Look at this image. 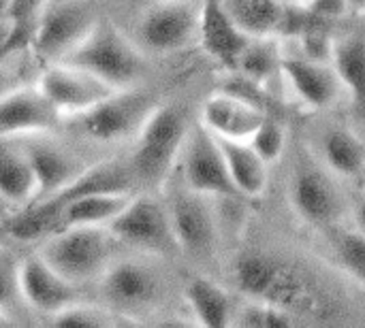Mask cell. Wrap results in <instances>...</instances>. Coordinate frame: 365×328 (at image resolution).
<instances>
[{
	"label": "cell",
	"mask_w": 365,
	"mask_h": 328,
	"mask_svg": "<svg viewBox=\"0 0 365 328\" xmlns=\"http://www.w3.org/2000/svg\"><path fill=\"white\" fill-rule=\"evenodd\" d=\"M237 286L252 299L276 303L293 314H323L325 299L306 275L261 252L244 254L235 263Z\"/></svg>",
	"instance_id": "obj_1"
},
{
	"label": "cell",
	"mask_w": 365,
	"mask_h": 328,
	"mask_svg": "<svg viewBox=\"0 0 365 328\" xmlns=\"http://www.w3.org/2000/svg\"><path fill=\"white\" fill-rule=\"evenodd\" d=\"M62 62L81 66L118 90L130 88L143 73L141 51L109 19H101Z\"/></svg>",
	"instance_id": "obj_2"
},
{
	"label": "cell",
	"mask_w": 365,
	"mask_h": 328,
	"mask_svg": "<svg viewBox=\"0 0 365 328\" xmlns=\"http://www.w3.org/2000/svg\"><path fill=\"white\" fill-rule=\"evenodd\" d=\"M188 132L186 117L178 107L158 105L137 134V145L130 158L137 179L150 186H160L184 152Z\"/></svg>",
	"instance_id": "obj_3"
},
{
	"label": "cell",
	"mask_w": 365,
	"mask_h": 328,
	"mask_svg": "<svg viewBox=\"0 0 365 328\" xmlns=\"http://www.w3.org/2000/svg\"><path fill=\"white\" fill-rule=\"evenodd\" d=\"M109 237V228L103 231V226H73L43 239L38 254L73 284L86 282L107 271L111 256Z\"/></svg>",
	"instance_id": "obj_4"
},
{
	"label": "cell",
	"mask_w": 365,
	"mask_h": 328,
	"mask_svg": "<svg viewBox=\"0 0 365 328\" xmlns=\"http://www.w3.org/2000/svg\"><path fill=\"white\" fill-rule=\"evenodd\" d=\"M156 107L158 105L152 94L124 88L88 113L79 115V128L96 143H118L128 137H137Z\"/></svg>",
	"instance_id": "obj_5"
},
{
	"label": "cell",
	"mask_w": 365,
	"mask_h": 328,
	"mask_svg": "<svg viewBox=\"0 0 365 328\" xmlns=\"http://www.w3.org/2000/svg\"><path fill=\"white\" fill-rule=\"evenodd\" d=\"M98 11L94 0H60L49 4L34 32V51L60 62L64 60L98 23Z\"/></svg>",
	"instance_id": "obj_6"
},
{
	"label": "cell",
	"mask_w": 365,
	"mask_h": 328,
	"mask_svg": "<svg viewBox=\"0 0 365 328\" xmlns=\"http://www.w3.org/2000/svg\"><path fill=\"white\" fill-rule=\"evenodd\" d=\"M182 166H184V184L190 190L203 196H222V199L242 196L231 179L216 134L210 132L203 124L190 128L182 152Z\"/></svg>",
	"instance_id": "obj_7"
},
{
	"label": "cell",
	"mask_w": 365,
	"mask_h": 328,
	"mask_svg": "<svg viewBox=\"0 0 365 328\" xmlns=\"http://www.w3.org/2000/svg\"><path fill=\"white\" fill-rule=\"evenodd\" d=\"M111 237L152 254H171L180 250L169 207L165 209L152 196H133L124 211L107 226Z\"/></svg>",
	"instance_id": "obj_8"
},
{
	"label": "cell",
	"mask_w": 365,
	"mask_h": 328,
	"mask_svg": "<svg viewBox=\"0 0 365 328\" xmlns=\"http://www.w3.org/2000/svg\"><path fill=\"white\" fill-rule=\"evenodd\" d=\"M38 88L62 115H83L118 92V88L94 73L62 60L43 70Z\"/></svg>",
	"instance_id": "obj_9"
},
{
	"label": "cell",
	"mask_w": 365,
	"mask_h": 328,
	"mask_svg": "<svg viewBox=\"0 0 365 328\" xmlns=\"http://www.w3.org/2000/svg\"><path fill=\"white\" fill-rule=\"evenodd\" d=\"M201 9L190 0H160L139 19V43L156 53L180 51L199 36Z\"/></svg>",
	"instance_id": "obj_10"
},
{
	"label": "cell",
	"mask_w": 365,
	"mask_h": 328,
	"mask_svg": "<svg viewBox=\"0 0 365 328\" xmlns=\"http://www.w3.org/2000/svg\"><path fill=\"white\" fill-rule=\"evenodd\" d=\"M289 190L295 211L306 222L327 226L344 213L346 203L338 184L310 158L295 162Z\"/></svg>",
	"instance_id": "obj_11"
},
{
	"label": "cell",
	"mask_w": 365,
	"mask_h": 328,
	"mask_svg": "<svg viewBox=\"0 0 365 328\" xmlns=\"http://www.w3.org/2000/svg\"><path fill=\"white\" fill-rule=\"evenodd\" d=\"M15 286L21 299L41 314L56 316L75 303L73 282L58 273L38 252L15 269Z\"/></svg>",
	"instance_id": "obj_12"
},
{
	"label": "cell",
	"mask_w": 365,
	"mask_h": 328,
	"mask_svg": "<svg viewBox=\"0 0 365 328\" xmlns=\"http://www.w3.org/2000/svg\"><path fill=\"white\" fill-rule=\"evenodd\" d=\"M250 34L235 21L225 0H203L199 19V41L205 53L229 70H237L240 58L250 43Z\"/></svg>",
	"instance_id": "obj_13"
},
{
	"label": "cell",
	"mask_w": 365,
	"mask_h": 328,
	"mask_svg": "<svg viewBox=\"0 0 365 328\" xmlns=\"http://www.w3.org/2000/svg\"><path fill=\"white\" fill-rule=\"evenodd\" d=\"M169 216L180 250L190 254H207L216 241V224L205 196L190 190H175L169 199Z\"/></svg>",
	"instance_id": "obj_14"
},
{
	"label": "cell",
	"mask_w": 365,
	"mask_h": 328,
	"mask_svg": "<svg viewBox=\"0 0 365 328\" xmlns=\"http://www.w3.org/2000/svg\"><path fill=\"white\" fill-rule=\"evenodd\" d=\"M282 77L295 96L310 109L334 107L344 88L334 64L317 62L306 55H284Z\"/></svg>",
	"instance_id": "obj_15"
},
{
	"label": "cell",
	"mask_w": 365,
	"mask_h": 328,
	"mask_svg": "<svg viewBox=\"0 0 365 328\" xmlns=\"http://www.w3.org/2000/svg\"><path fill=\"white\" fill-rule=\"evenodd\" d=\"M60 117L62 113L53 107V102L45 96V92L38 85L19 88L2 96L0 130L4 139L47 132L56 128Z\"/></svg>",
	"instance_id": "obj_16"
},
{
	"label": "cell",
	"mask_w": 365,
	"mask_h": 328,
	"mask_svg": "<svg viewBox=\"0 0 365 328\" xmlns=\"http://www.w3.org/2000/svg\"><path fill=\"white\" fill-rule=\"evenodd\" d=\"M265 117L261 105L235 92L212 94L201 107V124L222 139L248 141Z\"/></svg>",
	"instance_id": "obj_17"
},
{
	"label": "cell",
	"mask_w": 365,
	"mask_h": 328,
	"mask_svg": "<svg viewBox=\"0 0 365 328\" xmlns=\"http://www.w3.org/2000/svg\"><path fill=\"white\" fill-rule=\"evenodd\" d=\"M101 288L115 307L139 310L158 295V280L148 267L124 260L107 267L101 275Z\"/></svg>",
	"instance_id": "obj_18"
},
{
	"label": "cell",
	"mask_w": 365,
	"mask_h": 328,
	"mask_svg": "<svg viewBox=\"0 0 365 328\" xmlns=\"http://www.w3.org/2000/svg\"><path fill=\"white\" fill-rule=\"evenodd\" d=\"M135 181H137V175L130 162H122L113 158V160H107V162H101L81 171L64 190L41 201H45L49 207H53L60 213V207L77 196L96 194V192H133Z\"/></svg>",
	"instance_id": "obj_19"
},
{
	"label": "cell",
	"mask_w": 365,
	"mask_h": 328,
	"mask_svg": "<svg viewBox=\"0 0 365 328\" xmlns=\"http://www.w3.org/2000/svg\"><path fill=\"white\" fill-rule=\"evenodd\" d=\"M133 192H96L77 196L60 207L56 233L73 226H109L133 201Z\"/></svg>",
	"instance_id": "obj_20"
},
{
	"label": "cell",
	"mask_w": 365,
	"mask_h": 328,
	"mask_svg": "<svg viewBox=\"0 0 365 328\" xmlns=\"http://www.w3.org/2000/svg\"><path fill=\"white\" fill-rule=\"evenodd\" d=\"M216 139L222 147L231 179L235 188L240 190V194L250 196V199L263 196L267 190V181H269L267 177L269 164L255 152V147L248 141H235V139H222V137H216Z\"/></svg>",
	"instance_id": "obj_21"
},
{
	"label": "cell",
	"mask_w": 365,
	"mask_h": 328,
	"mask_svg": "<svg viewBox=\"0 0 365 328\" xmlns=\"http://www.w3.org/2000/svg\"><path fill=\"white\" fill-rule=\"evenodd\" d=\"M0 190L2 199L13 205H28L38 201L41 188L36 171L30 162L26 149L11 147L4 139L2 160H0Z\"/></svg>",
	"instance_id": "obj_22"
},
{
	"label": "cell",
	"mask_w": 365,
	"mask_h": 328,
	"mask_svg": "<svg viewBox=\"0 0 365 328\" xmlns=\"http://www.w3.org/2000/svg\"><path fill=\"white\" fill-rule=\"evenodd\" d=\"M26 152H28L30 162L38 177V188H41L38 201L58 194L81 173L79 166L75 164V160L56 145L34 143V145L26 147Z\"/></svg>",
	"instance_id": "obj_23"
},
{
	"label": "cell",
	"mask_w": 365,
	"mask_h": 328,
	"mask_svg": "<svg viewBox=\"0 0 365 328\" xmlns=\"http://www.w3.org/2000/svg\"><path fill=\"white\" fill-rule=\"evenodd\" d=\"M334 68L344 83V90L365 105V23L349 30L336 41Z\"/></svg>",
	"instance_id": "obj_24"
},
{
	"label": "cell",
	"mask_w": 365,
	"mask_h": 328,
	"mask_svg": "<svg viewBox=\"0 0 365 328\" xmlns=\"http://www.w3.org/2000/svg\"><path fill=\"white\" fill-rule=\"evenodd\" d=\"M186 303L203 327H227L231 324V299L225 288L207 277H195L186 286Z\"/></svg>",
	"instance_id": "obj_25"
},
{
	"label": "cell",
	"mask_w": 365,
	"mask_h": 328,
	"mask_svg": "<svg viewBox=\"0 0 365 328\" xmlns=\"http://www.w3.org/2000/svg\"><path fill=\"white\" fill-rule=\"evenodd\" d=\"M282 60H284V55L280 51L276 34L252 36L240 58L237 70L242 77L265 88L269 81H274L276 75H282Z\"/></svg>",
	"instance_id": "obj_26"
},
{
	"label": "cell",
	"mask_w": 365,
	"mask_h": 328,
	"mask_svg": "<svg viewBox=\"0 0 365 328\" xmlns=\"http://www.w3.org/2000/svg\"><path fill=\"white\" fill-rule=\"evenodd\" d=\"M323 156L334 173L355 177L365 169L364 139L349 128H334L323 137Z\"/></svg>",
	"instance_id": "obj_27"
},
{
	"label": "cell",
	"mask_w": 365,
	"mask_h": 328,
	"mask_svg": "<svg viewBox=\"0 0 365 328\" xmlns=\"http://www.w3.org/2000/svg\"><path fill=\"white\" fill-rule=\"evenodd\" d=\"M225 4L250 36H278L284 4L276 0H225Z\"/></svg>",
	"instance_id": "obj_28"
},
{
	"label": "cell",
	"mask_w": 365,
	"mask_h": 328,
	"mask_svg": "<svg viewBox=\"0 0 365 328\" xmlns=\"http://www.w3.org/2000/svg\"><path fill=\"white\" fill-rule=\"evenodd\" d=\"M242 327L250 328H282L293 327L297 322V314H293L291 310H284L276 303H267V301H255L248 307H244L240 320Z\"/></svg>",
	"instance_id": "obj_29"
},
{
	"label": "cell",
	"mask_w": 365,
	"mask_h": 328,
	"mask_svg": "<svg viewBox=\"0 0 365 328\" xmlns=\"http://www.w3.org/2000/svg\"><path fill=\"white\" fill-rule=\"evenodd\" d=\"M248 143L255 147V152L267 164H276V162H280V158L284 156V149H287V130L278 122L265 117L263 124L248 139Z\"/></svg>",
	"instance_id": "obj_30"
},
{
	"label": "cell",
	"mask_w": 365,
	"mask_h": 328,
	"mask_svg": "<svg viewBox=\"0 0 365 328\" xmlns=\"http://www.w3.org/2000/svg\"><path fill=\"white\" fill-rule=\"evenodd\" d=\"M329 26H331L329 21H319L297 36L299 47H302V55L317 60V62H327V64L334 62L336 38H334Z\"/></svg>",
	"instance_id": "obj_31"
},
{
	"label": "cell",
	"mask_w": 365,
	"mask_h": 328,
	"mask_svg": "<svg viewBox=\"0 0 365 328\" xmlns=\"http://www.w3.org/2000/svg\"><path fill=\"white\" fill-rule=\"evenodd\" d=\"M47 9V0H2V23L36 32V23Z\"/></svg>",
	"instance_id": "obj_32"
},
{
	"label": "cell",
	"mask_w": 365,
	"mask_h": 328,
	"mask_svg": "<svg viewBox=\"0 0 365 328\" xmlns=\"http://www.w3.org/2000/svg\"><path fill=\"white\" fill-rule=\"evenodd\" d=\"M51 322L58 327H105V324H113L109 312L92 307V305H79L77 301L73 305H68L66 310L58 312L56 316H51Z\"/></svg>",
	"instance_id": "obj_33"
},
{
	"label": "cell",
	"mask_w": 365,
	"mask_h": 328,
	"mask_svg": "<svg viewBox=\"0 0 365 328\" xmlns=\"http://www.w3.org/2000/svg\"><path fill=\"white\" fill-rule=\"evenodd\" d=\"M338 254L355 275L365 280V233L361 228L340 233Z\"/></svg>",
	"instance_id": "obj_34"
},
{
	"label": "cell",
	"mask_w": 365,
	"mask_h": 328,
	"mask_svg": "<svg viewBox=\"0 0 365 328\" xmlns=\"http://www.w3.org/2000/svg\"><path fill=\"white\" fill-rule=\"evenodd\" d=\"M304 4L308 6L312 15L329 23H334L336 19H342L346 11L351 9V0H304Z\"/></svg>",
	"instance_id": "obj_35"
},
{
	"label": "cell",
	"mask_w": 365,
	"mask_h": 328,
	"mask_svg": "<svg viewBox=\"0 0 365 328\" xmlns=\"http://www.w3.org/2000/svg\"><path fill=\"white\" fill-rule=\"evenodd\" d=\"M355 216H357V226L365 233V196L357 203V209H355Z\"/></svg>",
	"instance_id": "obj_36"
},
{
	"label": "cell",
	"mask_w": 365,
	"mask_h": 328,
	"mask_svg": "<svg viewBox=\"0 0 365 328\" xmlns=\"http://www.w3.org/2000/svg\"><path fill=\"white\" fill-rule=\"evenodd\" d=\"M351 9L365 13V0H351Z\"/></svg>",
	"instance_id": "obj_37"
},
{
	"label": "cell",
	"mask_w": 365,
	"mask_h": 328,
	"mask_svg": "<svg viewBox=\"0 0 365 328\" xmlns=\"http://www.w3.org/2000/svg\"><path fill=\"white\" fill-rule=\"evenodd\" d=\"M276 2H280V4H299V2H304V0H276Z\"/></svg>",
	"instance_id": "obj_38"
}]
</instances>
